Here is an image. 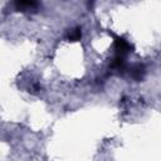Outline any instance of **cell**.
<instances>
[{
	"instance_id": "6da1fadb",
	"label": "cell",
	"mask_w": 161,
	"mask_h": 161,
	"mask_svg": "<svg viewBox=\"0 0 161 161\" xmlns=\"http://www.w3.org/2000/svg\"><path fill=\"white\" fill-rule=\"evenodd\" d=\"M15 8L21 11H28V10H35L39 5L38 0H14Z\"/></svg>"
},
{
	"instance_id": "7a4b0ae2",
	"label": "cell",
	"mask_w": 161,
	"mask_h": 161,
	"mask_svg": "<svg viewBox=\"0 0 161 161\" xmlns=\"http://www.w3.org/2000/svg\"><path fill=\"white\" fill-rule=\"evenodd\" d=\"M79 38H80V30H79V28H77V29H74V30H72L69 33V39L70 40H78Z\"/></svg>"
}]
</instances>
